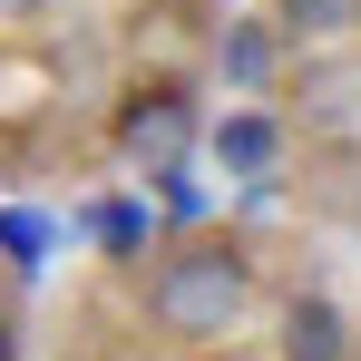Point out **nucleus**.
<instances>
[{
  "instance_id": "nucleus-1",
  "label": "nucleus",
  "mask_w": 361,
  "mask_h": 361,
  "mask_svg": "<svg viewBox=\"0 0 361 361\" xmlns=\"http://www.w3.org/2000/svg\"><path fill=\"white\" fill-rule=\"evenodd\" d=\"M244 312H254V254L225 235H185L157 254V274H147V322L166 332V342H225L244 332Z\"/></svg>"
},
{
  "instance_id": "nucleus-2",
  "label": "nucleus",
  "mask_w": 361,
  "mask_h": 361,
  "mask_svg": "<svg viewBox=\"0 0 361 361\" xmlns=\"http://www.w3.org/2000/svg\"><path fill=\"white\" fill-rule=\"evenodd\" d=\"M195 127H205V108H195L185 78H137L118 98V118H108V147H118L127 176H166V166L195 157Z\"/></svg>"
},
{
  "instance_id": "nucleus-3",
  "label": "nucleus",
  "mask_w": 361,
  "mask_h": 361,
  "mask_svg": "<svg viewBox=\"0 0 361 361\" xmlns=\"http://www.w3.org/2000/svg\"><path fill=\"white\" fill-rule=\"evenodd\" d=\"M195 147L235 185H274V166H283V118H274V108H225L215 127H195Z\"/></svg>"
},
{
  "instance_id": "nucleus-4",
  "label": "nucleus",
  "mask_w": 361,
  "mask_h": 361,
  "mask_svg": "<svg viewBox=\"0 0 361 361\" xmlns=\"http://www.w3.org/2000/svg\"><path fill=\"white\" fill-rule=\"evenodd\" d=\"M274 352H283V361H352V322H342V302L293 293V302H283V332H274Z\"/></svg>"
},
{
  "instance_id": "nucleus-5",
  "label": "nucleus",
  "mask_w": 361,
  "mask_h": 361,
  "mask_svg": "<svg viewBox=\"0 0 361 361\" xmlns=\"http://www.w3.org/2000/svg\"><path fill=\"white\" fill-rule=\"evenodd\" d=\"M78 225L98 235V254H108V264H147V254H157V215H147L137 195H108V205H88Z\"/></svg>"
},
{
  "instance_id": "nucleus-6",
  "label": "nucleus",
  "mask_w": 361,
  "mask_h": 361,
  "mask_svg": "<svg viewBox=\"0 0 361 361\" xmlns=\"http://www.w3.org/2000/svg\"><path fill=\"white\" fill-rule=\"evenodd\" d=\"M352 30H361V0H274V39H293V49H332Z\"/></svg>"
},
{
  "instance_id": "nucleus-7",
  "label": "nucleus",
  "mask_w": 361,
  "mask_h": 361,
  "mask_svg": "<svg viewBox=\"0 0 361 361\" xmlns=\"http://www.w3.org/2000/svg\"><path fill=\"white\" fill-rule=\"evenodd\" d=\"M225 78H235V88H264V78H274V30H264V20H235V30H225Z\"/></svg>"
},
{
  "instance_id": "nucleus-8",
  "label": "nucleus",
  "mask_w": 361,
  "mask_h": 361,
  "mask_svg": "<svg viewBox=\"0 0 361 361\" xmlns=\"http://www.w3.org/2000/svg\"><path fill=\"white\" fill-rule=\"evenodd\" d=\"M147 185L166 195V225H195V215H205V185L185 176V166H166V176H147Z\"/></svg>"
},
{
  "instance_id": "nucleus-9",
  "label": "nucleus",
  "mask_w": 361,
  "mask_h": 361,
  "mask_svg": "<svg viewBox=\"0 0 361 361\" xmlns=\"http://www.w3.org/2000/svg\"><path fill=\"white\" fill-rule=\"evenodd\" d=\"M0 244H10V264L30 274V264L49 254V225H39V215H0Z\"/></svg>"
},
{
  "instance_id": "nucleus-10",
  "label": "nucleus",
  "mask_w": 361,
  "mask_h": 361,
  "mask_svg": "<svg viewBox=\"0 0 361 361\" xmlns=\"http://www.w3.org/2000/svg\"><path fill=\"white\" fill-rule=\"evenodd\" d=\"M0 361H20V322L10 312H0Z\"/></svg>"
},
{
  "instance_id": "nucleus-11",
  "label": "nucleus",
  "mask_w": 361,
  "mask_h": 361,
  "mask_svg": "<svg viewBox=\"0 0 361 361\" xmlns=\"http://www.w3.org/2000/svg\"><path fill=\"white\" fill-rule=\"evenodd\" d=\"M30 10H39V0H0V20H30Z\"/></svg>"
}]
</instances>
